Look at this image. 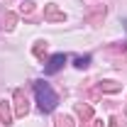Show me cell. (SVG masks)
Wrapping results in <instances>:
<instances>
[{"instance_id": "3957f363", "label": "cell", "mask_w": 127, "mask_h": 127, "mask_svg": "<svg viewBox=\"0 0 127 127\" xmlns=\"http://www.w3.org/2000/svg\"><path fill=\"white\" fill-rule=\"evenodd\" d=\"M88 64H91V56H81V59H76V66H78V68L88 66Z\"/></svg>"}, {"instance_id": "277c9868", "label": "cell", "mask_w": 127, "mask_h": 127, "mask_svg": "<svg viewBox=\"0 0 127 127\" xmlns=\"http://www.w3.org/2000/svg\"><path fill=\"white\" fill-rule=\"evenodd\" d=\"M125 25H127V22H125Z\"/></svg>"}, {"instance_id": "6da1fadb", "label": "cell", "mask_w": 127, "mask_h": 127, "mask_svg": "<svg viewBox=\"0 0 127 127\" xmlns=\"http://www.w3.org/2000/svg\"><path fill=\"white\" fill-rule=\"evenodd\" d=\"M34 93H37V103H39L42 112H51L54 108H56L59 98H56V93L51 91V86H49V83L37 81V83H34Z\"/></svg>"}, {"instance_id": "7a4b0ae2", "label": "cell", "mask_w": 127, "mask_h": 127, "mask_svg": "<svg viewBox=\"0 0 127 127\" xmlns=\"http://www.w3.org/2000/svg\"><path fill=\"white\" fill-rule=\"evenodd\" d=\"M66 64V54H54L51 59H49V64L44 66V73H56V71H61V66Z\"/></svg>"}]
</instances>
